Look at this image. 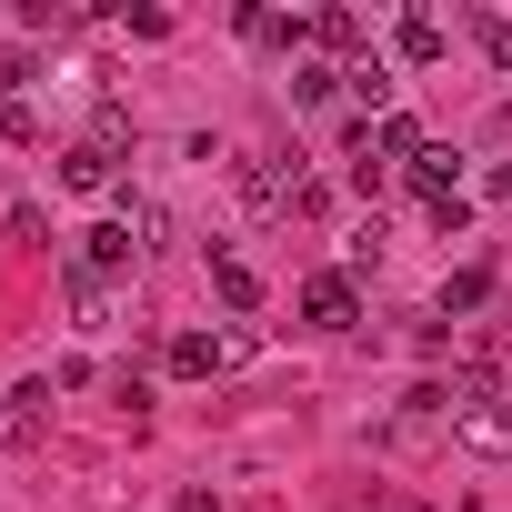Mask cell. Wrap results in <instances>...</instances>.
Wrapping results in <instances>:
<instances>
[{
    "label": "cell",
    "instance_id": "e0dca14e",
    "mask_svg": "<svg viewBox=\"0 0 512 512\" xmlns=\"http://www.w3.org/2000/svg\"><path fill=\"white\" fill-rule=\"evenodd\" d=\"M121 21H131V41H171V11H161V0H131Z\"/></svg>",
    "mask_w": 512,
    "mask_h": 512
},
{
    "label": "cell",
    "instance_id": "3957f363",
    "mask_svg": "<svg viewBox=\"0 0 512 512\" xmlns=\"http://www.w3.org/2000/svg\"><path fill=\"white\" fill-rule=\"evenodd\" d=\"M71 262H81V272H91V282L111 292V282H121V272L141 262V231H131V221H101V231H81V251H71Z\"/></svg>",
    "mask_w": 512,
    "mask_h": 512
},
{
    "label": "cell",
    "instance_id": "9c48e42d",
    "mask_svg": "<svg viewBox=\"0 0 512 512\" xmlns=\"http://www.w3.org/2000/svg\"><path fill=\"white\" fill-rule=\"evenodd\" d=\"M61 191H111V151L71 141V151H61Z\"/></svg>",
    "mask_w": 512,
    "mask_h": 512
},
{
    "label": "cell",
    "instance_id": "2e32d148",
    "mask_svg": "<svg viewBox=\"0 0 512 512\" xmlns=\"http://www.w3.org/2000/svg\"><path fill=\"white\" fill-rule=\"evenodd\" d=\"M21 81H41V61L21 41H0V101H21Z\"/></svg>",
    "mask_w": 512,
    "mask_h": 512
},
{
    "label": "cell",
    "instance_id": "ba28073f",
    "mask_svg": "<svg viewBox=\"0 0 512 512\" xmlns=\"http://www.w3.org/2000/svg\"><path fill=\"white\" fill-rule=\"evenodd\" d=\"M211 292L231 312H262V282H251V262H231V251H211Z\"/></svg>",
    "mask_w": 512,
    "mask_h": 512
},
{
    "label": "cell",
    "instance_id": "30bf717a",
    "mask_svg": "<svg viewBox=\"0 0 512 512\" xmlns=\"http://www.w3.org/2000/svg\"><path fill=\"white\" fill-rule=\"evenodd\" d=\"M312 51H362V11H312Z\"/></svg>",
    "mask_w": 512,
    "mask_h": 512
},
{
    "label": "cell",
    "instance_id": "9a60e30c",
    "mask_svg": "<svg viewBox=\"0 0 512 512\" xmlns=\"http://www.w3.org/2000/svg\"><path fill=\"white\" fill-rule=\"evenodd\" d=\"M472 41L492 51V71H512V21H502V11H472Z\"/></svg>",
    "mask_w": 512,
    "mask_h": 512
},
{
    "label": "cell",
    "instance_id": "52a82bcc",
    "mask_svg": "<svg viewBox=\"0 0 512 512\" xmlns=\"http://www.w3.org/2000/svg\"><path fill=\"white\" fill-rule=\"evenodd\" d=\"M482 302H492V262H462V272L442 282V302H432V312H442V322H462V312H482Z\"/></svg>",
    "mask_w": 512,
    "mask_h": 512
},
{
    "label": "cell",
    "instance_id": "5b68a950",
    "mask_svg": "<svg viewBox=\"0 0 512 512\" xmlns=\"http://www.w3.org/2000/svg\"><path fill=\"white\" fill-rule=\"evenodd\" d=\"M161 362H171L181 382H211V372L231 362V342H221V332H171V352H161Z\"/></svg>",
    "mask_w": 512,
    "mask_h": 512
},
{
    "label": "cell",
    "instance_id": "7a4b0ae2",
    "mask_svg": "<svg viewBox=\"0 0 512 512\" xmlns=\"http://www.w3.org/2000/svg\"><path fill=\"white\" fill-rule=\"evenodd\" d=\"M302 322H312V332H352V322H362V282H352V272H312V282H302Z\"/></svg>",
    "mask_w": 512,
    "mask_h": 512
},
{
    "label": "cell",
    "instance_id": "ac0fdd59",
    "mask_svg": "<svg viewBox=\"0 0 512 512\" xmlns=\"http://www.w3.org/2000/svg\"><path fill=\"white\" fill-rule=\"evenodd\" d=\"M0 141H21V151L41 141V121H31V101H0Z\"/></svg>",
    "mask_w": 512,
    "mask_h": 512
},
{
    "label": "cell",
    "instance_id": "6da1fadb",
    "mask_svg": "<svg viewBox=\"0 0 512 512\" xmlns=\"http://www.w3.org/2000/svg\"><path fill=\"white\" fill-rule=\"evenodd\" d=\"M231 181H241V201L262 211V221H292V211H302V171H292L282 151H241Z\"/></svg>",
    "mask_w": 512,
    "mask_h": 512
},
{
    "label": "cell",
    "instance_id": "8992f818",
    "mask_svg": "<svg viewBox=\"0 0 512 512\" xmlns=\"http://www.w3.org/2000/svg\"><path fill=\"white\" fill-rule=\"evenodd\" d=\"M392 51H402L412 71H432V61H442V21H432V11H402V21H392Z\"/></svg>",
    "mask_w": 512,
    "mask_h": 512
},
{
    "label": "cell",
    "instance_id": "8fae6325",
    "mask_svg": "<svg viewBox=\"0 0 512 512\" xmlns=\"http://www.w3.org/2000/svg\"><path fill=\"white\" fill-rule=\"evenodd\" d=\"M452 432H462L472 452H512V412H492V402H482V412H462Z\"/></svg>",
    "mask_w": 512,
    "mask_h": 512
},
{
    "label": "cell",
    "instance_id": "4fadbf2b",
    "mask_svg": "<svg viewBox=\"0 0 512 512\" xmlns=\"http://www.w3.org/2000/svg\"><path fill=\"white\" fill-rule=\"evenodd\" d=\"M342 91H352V101L382 121V101H392V71H382V61H352V71H342Z\"/></svg>",
    "mask_w": 512,
    "mask_h": 512
},
{
    "label": "cell",
    "instance_id": "7c38bea8",
    "mask_svg": "<svg viewBox=\"0 0 512 512\" xmlns=\"http://www.w3.org/2000/svg\"><path fill=\"white\" fill-rule=\"evenodd\" d=\"M332 91H342V71H332V61H302V71H292V111H322Z\"/></svg>",
    "mask_w": 512,
    "mask_h": 512
},
{
    "label": "cell",
    "instance_id": "277c9868",
    "mask_svg": "<svg viewBox=\"0 0 512 512\" xmlns=\"http://www.w3.org/2000/svg\"><path fill=\"white\" fill-rule=\"evenodd\" d=\"M402 181H412V201H452V191H462V151H452V141H432Z\"/></svg>",
    "mask_w": 512,
    "mask_h": 512
},
{
    "label": "cell",
    "instance_id": "d6986e66",
    "mask_svg": "<svg viewBox=\"0 0 512 512\" xmlns=\"http://www.w3.org/2000/svg\"><path fill=\"white\" fill-rule=\"evenodd\" d=\"M171 512H231V502H221V492H181Z\"/></svg>",
    "mask_w": 512,
    "mask_h": 512
},
{
    "label": "cell",
    "instance_id": "5bb4252c",
    "mask_svg": "<svg viewBox=\"0 0 512 512\" xmlns=\"http://www.w3.org/2000/svg\"><path fill=\"white\" fill-rule=\"evenodd\" d=\"M81 141L121 161V141H131V111H121V101H91V131H81Z\"/></svg>",
    "mask_w": 512,
    "mask_h": 512
}]
</instances>
